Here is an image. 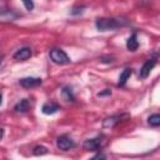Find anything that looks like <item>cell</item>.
<instances>
[{
    "label": "cell",
    "instance_id": "6da1fadb",
    "mask_svg": "<svg viewBox=\"0 0 160 160\" xmlns=\"http://www.w3.org/2000/svg\"><path fill=\"white\" fill-rule=\"evenodd\" d=\"M128 24H129V20L124 19V18H99L95 21V26L100 31L115 30V29L122 28Z\"/></svg>",
    "mask_w": 160,
    "mask_h": 160
},
{
    "label": "cell",
    "instance_id": "7a4b0ae2",
    "mask_svg": "<svg viewBox=\"0 0 160 160\" xmlns=\"http://www.w3.org/2000/svg\"><path fill=\"white\" fill-rule=\"evenodd\" d=\"M106 144V136L105 135H98L92 139H88L84 141L82 148L88 151H99L102 149Z\"/></svg>",
    "mask_w": 160,
    "mask_h": 160
},
{
    "label": "cell",
    "instance_id": "3957f363",
    "mask_svg": "<svg viewBox=\"0 0 160 160\" xmlns=\"http://www.w3.org/2000/svg\"><path fill=\"white\" fill-rule=\"evenodd\" d=\"M49 55H50L51 61L58 64V65H66L71 61L70 58L68 56V54L61 49H51Z\"/></svg>",
    "mask_w": 160,
    "mask_h": 160
},
{
    "label": "cell",
    "instance_id": "277c9868",
    "mask_svg": "<svg viewBox=\"0 0 160 160\" xmlns=\"http://www.w3.org/2000/svg\"><path fill=\"white\" fill-rule=\"evenodd\" d=\"M130 119V114L128 112H124V114H116V115H112V116H109L106 118L104 121H102V126L106 128V129H112L114 126H116L118 124L125 121Z\"/></svg>",
    "mask_w": 160,
    "mask_h": 160
},
{
    "label": "cell",
    "instance_id": "5b68a950",
    "mask_svg": "<svg viewBox=\"0 0 160 160\" xmlns=\"http://www.w3.org/2000/svg\"><path fill=\"white\" fill-rule=\"evenodd\" d=\"M156 62H158V56H156V55H154L152 58L148 59V60L144 62V65L141 66V69H140V72H139L140 78H141V79H146V78L149 76L150 71H151V70L154 69V66L156 65Z\"/></svg>",
    "mask_w": 160,
    "mask_h": 160
},
{
    "label": "cell",
    "instance_id": "8992f818",
    "mask_svg": "<svg viewBox=\"0 0 160 160\" xmlns=\"http://www.w3.org/2000/svg\"><path fill=\"white\" fill-rule=\"evenodd\" d=\"M56 146H58L60 150L66 151V150L74 148V146H75V142H74V140H72L70 136H68V135H61V136H59V138L56 139Z\"/></svg>",
    "mask_w": 160,
    "mask_h": 160
},
{
    "label": "cell",
    "instance_id": "52a82bcc",
    "mask_svg": "<svg viewBox=\"0 0 160 160\" xmlns=\"http://www.w3.org/2000/svg\"><path fill=\"white\" fill-rule=\"evenodd\" d=\"M41 82H42V80L40 78H34V76H26V78H21L19 80V84L25 89L39 86V85H41Z\"/></svg>",
    "mask_w": 160,
    "mask_h": 160
},
{
    "label": "cell",
    "instance_id": "ba28073f",
    "mask_svg": "<svg viewBox=\"0 0 160 160\" xmlns=\"http://www.w3.org/2000/svg\"><path fill=\"white\" fill-rule=\"evenodd\" d=\"M60 109H61V108H60L59 104L50 101V102H45V104L42 105L41 111H42V114H45V115H52V114L58 112Z\"/></svg>",
    "mask_w": 160,
    "mask_h": 160
},
{
    "label": "cell",
    "instance_id": "9c48e42d",
    "mask_svg": "<svg viewBox=\"0 0 160 160\" xmlns=\"http://www.w3.org/2000/svg\"><path fill=\"white\" fill-rule=\"evenodd\" d=\"M30 56H31V49L30 48H21L19 50H16V52L14 54V59L19 60V61L28 60Z\"/></svg>",
    "mask_w": 160,
    "mask_h": 160
},
{
    "label": "cell",
    "instance_id": "30bf717a",
    "mask_svg": "<svg viewBox=\"0 0 160 160\" xmlns=\"http://www.w3.org/2000/svg\"><path fill=\"white\" fill-rule=\"evenodd\" d=\"M29 108H30V101H29V99H21L19 102L15 104L14 110H15L16 112H26V111L29 110Z\"/></svg>",
    "mask_w": 160,
    "mask_h": 160
},
{
    "label": "cell",
    "instance_id": "8fae6325",
    "mask_svg": "<svg viewBox=\"0 0 160 160\" xmlns=\"http://www.w3.org/2000/svg\"><path fill=\"white\" fill-rule=\"evenodd\" d=\"M131 74H132V69H131V68H126V69H124L122 72H121L120 76H119L118 85H119V86H124V85L126 84V81L129 80V78L131 76Z\"/></svg>",
    "mask_w": 160,
    "mask_h": 160
},
{
    "label": "cell",
    "instance_id": "7c38bea8",
    "mask_svg": "<svg viewBox=\"0 0 160 160\" xmlns=\"http://www.w3.org/2000/svg\"><path fill=\"white\" fill-rule=\"evenodd\" d=\"M126 48H128V50H130V51L138 50V48H139V41H138V35H136L135 32L126 40Z\"/></svg>",
    "mask_w": 160,
    "mask_h": 160
},
{
    "label": "cell",
    "instance_id": "4fadbf2b",
    "mask_svg": "<svg viewBox=\"0 0 160 160\" xmlns=\"http://www.w3.org/2000/svg\"><path fill=\"white\" fill-rule=\"evenodd\" d=\"M61 96L65 101H75V95L70 86H64L61 89Z\"/></svg>",
    "mask_w": 160,
    "mask_h": 160
},
{
    "label": "cell",
    "instance_id": "5bb4252c",
    "mask_svg": "<svg viewBox=\"0 0 160 160\" xmlns=\"http://www.w3.org/2000/svg\"><path fill=\"white\" fill-rule=\"evenodd\" d=\"M148 122H149L151 126H154V128L159 126V125H160V115H159V114H152V115H150L149 119H148Z\"/></svg>",
    "mask_w": 160,
    "mask_h": 160
},
{
    "label": "cell",
    "instance_id": "9a60e30c",
    "mask_svg": "<svg viewBox=\"0 0 160 160\" xmlns=\"http://www.w3.org/2000/svg\"><path fill=\"white\" fill-rule=\"evenodd\" d=\"M45 154H48V149H46L45 146L38 145V146L34 148V155L39 156V155H45Z\"/></svg>",
    "mask_w": 160,
    "mask_h": 160
},
{
    "label": "cell",
    "instance_id": "2e32d148",
    "mask_svg": "<svg viewBox=\"0 0 160 160\" xmlns=\"http://www.w3.org/2000/svg\"><path fill=\"white\" fill-rule=\"evenodd\" d=\"M21 1H22V4H24V6H25L26 10L31 11L34 9V1L32 0H21Z\"/></svg>",
    "mask_w": 160,
    "mask_h": 160
},
{
    "label": "cell",
    "instance_id": "e0dca14e",
    "mask_svg": "<svg viewBox=\"0 0 160 160\" xmlns=\"http://www.w3.org/2000/svg\"><path fill=\"white\" fill-rule=\"evenodd\" d=\"M82 9H85V6H80V8H79V6H76V8H74V9L70 11V14H71V15H76V14H80V12H82V11H84Z\"/></svg>",
    "mask_w": 160,
    "mask_h": 160
},
{
    "label": "cell",
    "instance_id": "ac0fdd59",
    "mask_svg": "<svg viewBox=\"0 0 160 160\" xmlns=\"http://www.w3.org/2000/svg\"><path fill=\"white\" fill-rule=\"evenodd\" d=\"M106 95H111V90L110 89H105L104 91H101V92L98 94V96H106Z\"/></svg>",
    "mask_w": 160,
    "mask_h": 160
},
{
    "label": "cell",
    "instance_id": "d6986e66",
    "mask_svg": "<svg viewBox=\"0 0 160 160\" xmlns=\"http://www.w3.org/2000/svg\"><path fill=\"white\" fill-rule=\"evenodd\" d=\"M104 158H106L104 154H98V155L94 156V159H104Z\"/></svg>",
    "mask_w": 160,
    "mask_h": 160
},
{
    "label": "cell",
    "instance_id": "ffe728a7",
    "mask_svg": "<svg viewBox=\"0 0 160 160\" xmlns=\"http://www.w3.org/2000/svg\"><path fill=\"white\" fill-rule=\"evenodd\" d=\"M4 136V129H0V139Z\"/></svg>",
    "mask_w": 160,
    "mask_h": 160
},
{
    "label": "cell",
    "instance_id": "44dd1931",
    "mask_svg": "<svg viewBox=\"0 0 160 160\" xmlns=\"http://www.w3.org/2000/svg\"><path fill=\"white\" fill-rule=\"evenodd\" d=\"M2 59H4V56H2V55H0V64L2 62Z\"/></svg>",
    "mask_w": 160,
    "mask_h": 160
},
{
    "label": "cell",
    "instance_id": "7402d4cb",
    "mask_svg": "<svg viewBox=\"0 0 160 160\" xmlns=\"http://www.w3.org/2000/svg\"><path fill=\"white\" fill-rule=\"evenodd\" d=\"M1 101H2V95L0 94V105H1Z\"/></svg>",
    "mask_w": 160,
    "mask_h": 160
}]
</instances>
